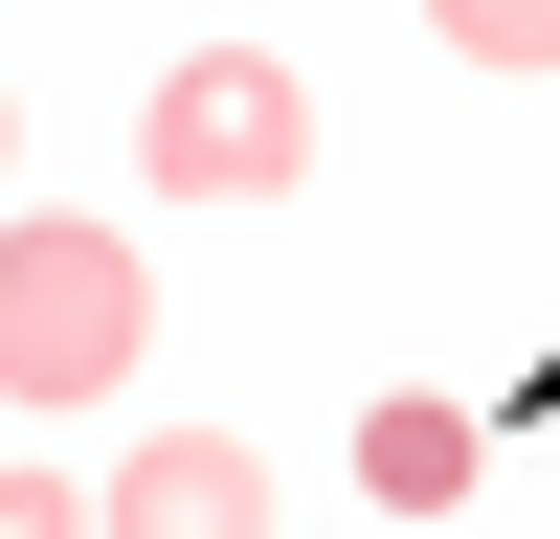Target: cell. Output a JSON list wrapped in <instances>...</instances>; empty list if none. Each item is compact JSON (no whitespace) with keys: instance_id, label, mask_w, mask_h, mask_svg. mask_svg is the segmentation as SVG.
Listing matches in <instances>:
<instances>
[{"instance_id":"6da1fadb","label":"cell","mask_w":560,"mask_h":539,"mask_svg":"<svg viewBox=\"0 0 560 539\" xmlns=\"http://www.w3.org/2000/svg\"><path fill=\"white\" fill-rule=\"evenodd\" d=\"M158 359V270L113 225H0V404H113Z\"/></svg>"},{"instance_id":"7a4b0ae2","label":"cell","mask_w":560,"mask_h":539,"mask_svg":"<svg viewBox=\"0 0 560 539\" xmlns=\"http://www.w3.org/2000/svg\"><path fill=\"white\" fill-rule=\"evenodd\" d=\"M135 158H158V203H292L314 180V90L269 45H179L158 113H135Z\"/></svg>"},{"instance_id":"3957f363","label":"cell","mask_w":560,"mask_h":539,"mask_svg":"<svg viewBox=\"0 0 560 539\" xmlns=\"http://www.w3.org/2000/svg\"><path fill=\"white\" fill-rule=\"evenodd\" d=\"M90 539H269V472H247L224 427H158L113 494H90Z\"/></svg>"},{"instance_id":"277c9868","label":"cell","mask_w":560,"mask_h":539,"mask_svg":"<svg viewBox=\"0 0 560 539\" xmlns=\"http://www.w3.org/2000/svg\"><path fill=\"white\" fill-rule=\"evenodd\" d=\"M359 494H382V517H448V494H471V404H382V427H359Z\"/></svg>"},{"instance_id":"5b68a950","label":"cell","mask_w":560,"mask_h":539,"mask_svg":"<svg viewBox=\"0 0 560 539\" xmlns=\"http://www.w3.org/2000/svg\"><path fill=\"white\" fill-rule=\"evenodd\" d=\"M448 45H471V68H560V0H427Z\"/></svg>"},{"instance_id":"8992f818","label":"cell","mask_w":560,"mask_h":539,"mask_svg":"<svg viewBox=\"0 0 560 539\" xmlns=\"http://www.w3.org/2000/svg\"><path fill=\"white\" fill-rule=\"evenodd\" d=\"M0 539H90V494H45V472H0Z\"/></svg>"},{"instance_id":"52a82bcc","label":"cell","mask_w":560,"mask_h":539,"mask_svg":"<svg viewBox=\"0 0 560 539\" xmlns=\"http://www.w3.org/2000/svg\"><path fill=\"white\" fill-rule=\"evenodd\" d=\"M0 158H23V113H0Z\"/></svg>"}]
</instances>
